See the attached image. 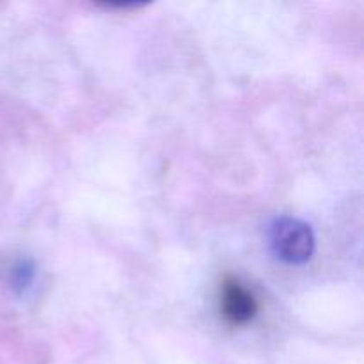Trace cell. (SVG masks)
Wrapping results in <instances>:
<instances>
[{
  "instance_id": "obj_1",
  "label": "cell",
  "mask_w": 364,
  "mask_h": 364,
  "mask_svg": "<svg viewBox=\"0 0 364 364\" xmlns=\"http://www.w3.org/2000/svg\"><path fill=\"white\" fill-rule=\"evenodd\" d=\"M315 245V233L304 220L279 217L270 226V247L281 262L302 265L311 259Z\"/></svg>"
},
{
  "instance_id": "obj_2",
  "label": "cell",
  "mask_w": 364,
  "mask_h": 364,
  "mask_svg": "<svg viewBox=\"0 0 364 364\" xmlns=\"http://www.w3.org/2000/svg\"><path fill=\"white\" fill-rule=\"evenodd\" d=\"M259 304L251 290L238 279L228 277L220 290V311L233 326L249 323L258 313Z\"/></svg>"
}]
</instances>
